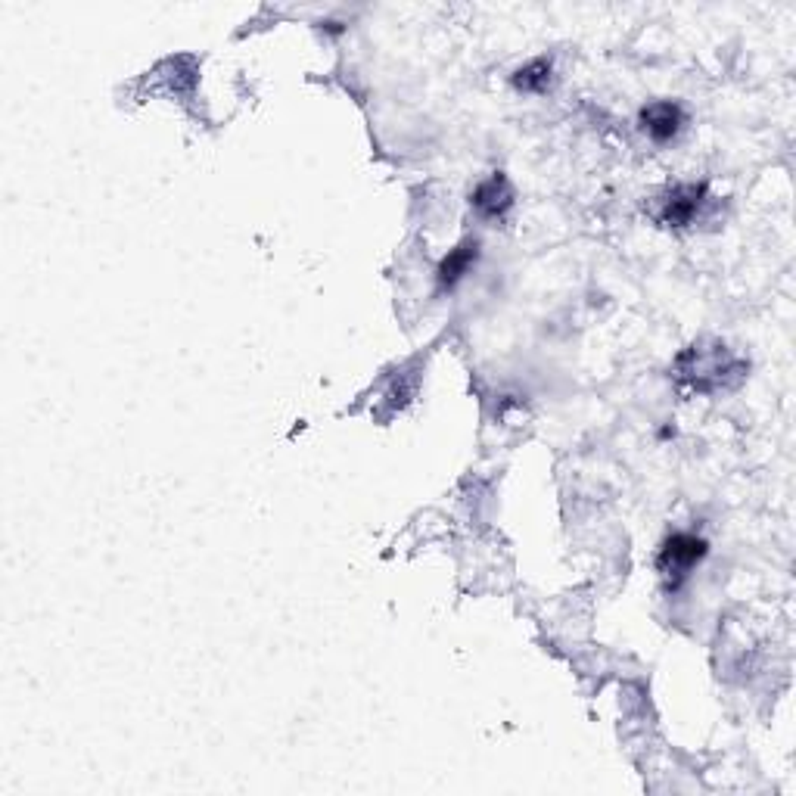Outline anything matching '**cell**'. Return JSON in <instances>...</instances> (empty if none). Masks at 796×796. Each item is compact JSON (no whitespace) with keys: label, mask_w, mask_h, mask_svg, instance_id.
Listing matches in <instances>:
<instances>
[{"label":"cell","mask_w":796,"mask_h":796,"mask_svg":"<svg viewBox=\"0 0 796 796\" xmlns=\"http://www.w3.org/2000/svg\"><path fill=\"white\" fill-rule=\"evenodd\" d=\"M476 252H479V243L476 240H467L461 243L458 249H451L448 252V259L439 265V280H442V287H454L467 271L470 265L476 262Z\"/></svg>","instance_id":"5"},{"label":"cell","mask_w":796,"mask_h":796,"mask_svg":"<svg viewBox=\"0 0 796 796\" xmlns=\"http://www.w3.org/2000/svg\"><path fill=\"white\" fill-rule=\"evenodd\" d=\"M703 203V187L697 184H685V187H675L666 199V206H663V224L669 227H681V224H691V218L697 215Z\"/></svg>","instance_id":"2"},{"label":"cell","mask_w":796,"mask_h":796,"mask_svg":"<svg viewBox=\"0 0 796 796\" xmlns=\"http://www.w3.org/2000/svg\"><path fill=\"white\" fill-rule=\"evenodd\" d=\"M548 78H551V63L535 60L526 69H520L514 81H517V88H523V91H545L548 88Z\"/></svg>","instance_id":"6"},{"label":"cell","mask_w":796,"mask_h":796,"mask_svg":"<svg viewBox=\"0 0 796 796\" xmlns=\"http://www.w3.org/2000/svg\"><path fill=\"white\" fill-rule=\"evenodd\" d=\"M703 557H706V542H703V538L678 532V535L666 538L657 566H660L663 576H669L672 582H681Z\"/></svg>","instance_id":"1"},{"label":"cell","mask_w":796,"mask_h":796,"mask_svg":"<svg viewBox=\"0 0 796 796\" xmlns=\"http://www.w3.org/2000/svg\"><path fill=\"white\" fill-rule=\"evenodd\" d=\"M681 122H685V116H681V109L675 103H653L641 112V128L653 140H660V144H666V140L678 134Z\"/></svg>","instance_id":"3"},{"label":"cell","mask_w":796,"mask_h":796,"mask_svg":"<svg viewBox=\"0 0 796 796\" xmlns=\"http://www.w3.org/2000/svg\"><path fill=\"white\" fill-rule=\"evenodd\" d=\"M510 203H514V193H510V184H507V178L501 172L492 175L486 184H479L476 193H473V206L482 215H489V218L501 215Z\"/></svg>","instance_id":"4"}]
</instances>
